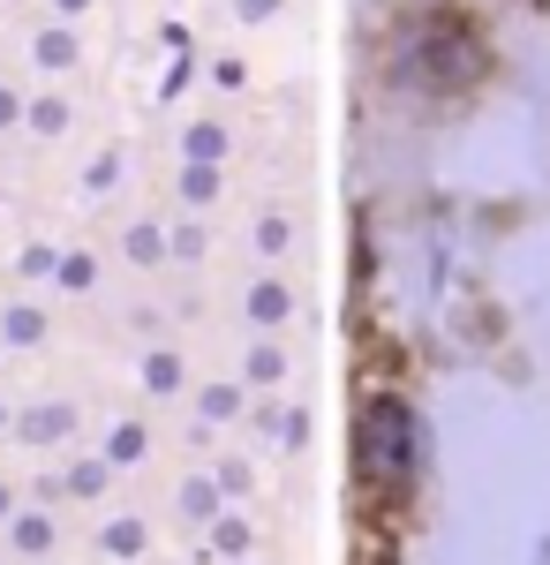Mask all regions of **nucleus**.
<instances>
[{
    "label": "nucleus",
    "mask_w": 550,
    "mask_h": 565,
    "mask_svg": "<svg viewBox=\"0 0 550 565\" xmlns=\"http://www.w3.org/2000/svg\"><path fill=\"white\" fill-rule=\"evenodd\" d=\"M498 53H490V31L453 8V0H430V8H408L392 15V31L378 39V84L400 98V106H467L475 90L490 84Z\"/></svg>",
    "instance_id": "obj_1"
},
{
    "label": "nucleus",
    "mask_w": 550,
    "mask_h": 565,
    "mask_svg": "<svg viewBox=\"0 0 550 565\" xmlns=\"http://www.w3.org/2000/svg\"><path fill=\"white\" fill-rule=\"evenodd\" d=\"M347 460H355V490H362L370 513H408V505H415L430 445H423V415H415V399L400 385H370L355 399Z\"/></svg>",
    "instance_id": "obj_2"
},
{
    "label": "nucleus",
    "mask_w": 550,
    "mask_h": 565,
    "mask_svg": "<svg viewBox=\"0 0 550 565\" xmlns=\"http://www.w3.org/2000/svg\"><path fill=\"white\" fill-rule=\"evenodd\" d=\"M250 317H256V324H279V317H287V287H279V279H264V287L250 295Z\"/></svg>",
    "instance_id": "obj_3"
},
{
    "label": "nucleus",
    "mask_w": 550,
    "mask_h": 565,
    "mask_svg": "<svg viewBox=\"0 0 550 565\" xmlns=\"http://www.w3.org/2000/svg\"><path fill=\"white\" fill-rule=\"evenodd\" d=\"M45 543H53V521H45V513H23V521H15V551H31V558H39Z\"/></svg>",
    "instance_id": "obj_4"
},
{
    "label": "nucleus",
    "mask_w": 550,
    "mask_h": 565,
    "mask_svg": "<svg viewBox=\"0 0 550 565\" xmlns=\"http://www.w3.org/2000/svg\"><path fill=\"white\" fill-rule=\"evenodd\" d=\"M68 423H76L68 407H39V415H23V437H61Z\"/></svg>",
    "instance_id": "obj_5"
},
{
    "label": "nucleus",
    "mask_w": 550,
    "mask_h": 565,
    "mask_svg": "<svg viewBox=\"0 0 550 565\" xmlns=\"http://www.w3.org/2000/svg\"><path fill=\"white\" fill-rule=\"evenodd\" d=\"M106 551H114V558H136V551H144V527H136V521H114V527H106Z\"/></svg>",
    "instance_id": "obj_6"
},
{
    "label": "nucleus",
    "mask_w": 550,
    "mask_h": 565,
    "mask_svg": "<svg viewBox=\"0 0 550 565\" xmlns=\"http://www.w3.org/2000/svg\"><path fill=\"white\" fill-rule=\"evenodd\" d=\"M279 370H287V362H279V348H256V354H250V377H256V385H272Z\"/></svg>",
    "instance_id": "obj_7"
},
{
    "label": "nucleus",
    "mask_w": 550,
    "mask_h": 565,
    "mask_svg": "<svg viewBox=\"0 0 550 565\" xmlns=\"http://www.w3.org/2000/svg\"><path fill=\"white\" fill-rule=\"evenodd\" d=\"M189 159H197V167H212V159H219V129H197V136H189Z\"/></svg>",
    "instance_id": "obj_8"
},
{
    "label": "nucleus",
    "mask_w": 550,
    "mask_h": 565,
    "mask_svg": "<svg viewBox=\"0 0 550 565\" xmlns=\"http://www.w3.org/2000/svg\"><path fill=\"white\" fill-rule=\"evenodd\" d=\"M212 189H219L212 167H189V174H181V196H212Z\"/></svg>",
    "instance_id": "obj_9"
},
{
    "label": "nucleus",
    "mask_w": 550,
    "mask_h": 565,
    "mask_svg": "<svg viewBox=\"0 0 550 565\" xmlns=\"http://www.w3.org/2000/svg\"><path fill=\"white\" fill-rule=\"evenodd\" d=\"M8 340H39V309H8Z\"/></svg>",
    "instance_id": "obj_10"
},
{
    "label": "nucleus",
    "mask_w": 550,
    "mask_h": 565,
    "mask_svg": "<svg viewBox=\"0 0 550 565\" xmlns=\"http://www.w3.org/2000/svg\"><path fill=\"white\" fill-rule=\"evenodd\" d=\"M68 490H76V498H98V490H106V468H98V460H91V468H76V482H68Z\"/></svg>",
    "instance_id": "obj_11"
},
{
    "label": "nucleus",
    "mask_w": 550,
    "mask_h": 565,
    "mask_svg": "<svg viewBox=\"0 0 550 565\" xmlns=\"http://www.w3.org/2000/svg\"><path fill=\"white\" fill-rule=\"evenodd\" d=\"M256 249H287V218H264L256 226Z\"/></svg>",
    "instance_id": "obj_12"
},
{
    "label": "nucleus",
    "mask_w": 550,
    "mask_h": 565,
    "mask_svg": "<svg viewBox=\"0 0 550 565\" xmlns=\"http://www.w3.org/2000/svg\"><path fill=\"white\" fill-rule=\"evenodd\" d=\"M181 513H212V482H189L181 490Z\"/></svg>",
    "instance_id": "obj_13"
},
{
    "label": "nucleus",
    "mask_w": 550,
    "mask_h": 565,
    "mask_svg": "<svg viewBox=\"0 0 550 565\" xmlns=\"http://www.w3.org/2000/svg\"><path fill=\"white\" fill-rule=\"evenodd\" d=\"M8 121H15V90H0V129H8Z\"/></svg>",
    "instance_id": "obj_14"
},
{
    "label": "nucleus",
    "mask_w": 550,
    "mask_h": 565,
    "mask_svg": "<svg viewBox=\"0 0 550 565\" xmlns=\"http://www.w3.org/2000/svg\"><path fill=\"white\" fill-rule=\"evenodd\" d=\"M0 521H8V482H0Z\"/></svg>",
    "instance_id": "obj_15"
},
{
    "label": "nucleus",
    "mask_w": 550,
    "mask_h": 565,
    "mask_svg": "<svg viewBox=\"0 0 550 565\" xmlns=\"http://www.w3.org/2000/svg\"><path fill=\"white\" fill-rule=\"evenodd\" d=\"M0 430H8V407H0Z\"/></svg>",
    "instance_id": "obj_16"
}]
</instances>
